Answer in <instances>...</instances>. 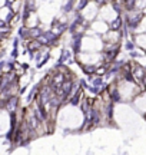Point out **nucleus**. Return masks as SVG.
Instances as JSON below:
<instances>
[{
  "label": "nucleus",
  "mask_w": 146,
  "mask_h": 155,
  "mask_svg": "<svg viewBox=\"0 0 146 155\" xmlns=\"http://www.w3.org/2000/svg\"><path fill=\"white\" fill-rule=\"evenodd\" d=\"M37 40H39L40 45H53V43H56L57 35L55 32H52V30H46V32H43V35Z\"/></svg>",
  "instance_id": "obj_1"
},
{
  "label": "nucleus",
  "mask_w": 146,
  "mask_h": 155,
  "mask_svg": "<svg viewBox=\"0 0 146 155\" xmlns=\"http://www.w3.org/2000/svg\"><path fill=\"white\" fill-rule=\"evenodd\" d=\"M141 22H142V13H136V15H133V16L126 17V20H125V23L128 25V28L132 29V30L138 28Z\"/></svg>",
  "instance_id": "obj_2"
},
{
  "label": "nucleus",
  "mask_w": 146,
  "mask_h": 155,
  "mask_svg": "<svg viewBox=\"0 0 146 155\" xmlns=\"http://www.w3.org/2000/svg\"><path fill=\"white\" fill-rule=\"evenodd\" d=\"M89 122L92 125H97L100 122V114L97 109H90L89 111Z\"/></svg>",
  "instance_id": "obj_3"
},
{
  "label": "nucleus",
  "mask_w": 146,
  "mask_h": 155,
  "mask_svg": "<svg viewBox=\"0 0 146 155\" xmlns=\"http://www.w3.org/2000/svg\"><path fill=\"white\" fill-rule=\"evenodd\" d=\"M17 104H19V99H17L16 96H11V98H9V99L6 101V108H7V111L14 112L17 108Z\"/></svg>",
  "instance_id": "obj_4"
},
{
  "label": "nucleus",
  "mask_w": 146,
  "mask_h": 155,
  "mask_svg": "<svg viewBox=\"0 0 146 155\" xmlns=\"http://www.w3.org/2000/svg\"><path fill=\"white\" fill-rule=\"evenodd\" d=\"M118 52H119V48L115 46L113 49H109L107 52H105V58H106L107 61H113L116 58V55H118Z\"/></svg>",
  "instance_id": "obj_5"
},
{
  "label": "nucleus",
  "mask_w": 146,
  "mask_h": 155,
  "mask_svg": "<svg viewBox=\"0 0 146 155\" xmlns=\"http://www.w3.org/2000/svg\"><path fill=\"white\" fill-rule=\"evenodd\" d=\"M110 28H112V30H118V29H122V17H120V16L116 17V19H115V22H112Z\"/></svg>",
  "instance_id": "obj_6"
},
{
  "label": "nucleus",
  "mask_w": 146,
  "mask_h": 155,
  "mask_svg": "<svg viewBox=\"0 0 146 155\" xmlns=\"http://www.w3.org/2000/svg\"><path fill=\"white\" fill-rule=\"evenodd\" d=\"M19 36H20L22 39H27V38H30V29L20 28V29H19Z\"/></svg>",
  "instance_id": "obj_7"
},
{
  "label": "nucleus",
  "mask_w": 146,
  "mask_h": 155,
  "mask_svg": "<svg viewBox=\"0 0 146 155\" xmlns=\"http://www.w3.org/2000/svg\"><path fill=\"white\" fill-rule=\"evenodd\" d=\"M43 35V30L39 28H34V29H30V36L32 38H36V39H39L40 36Z\"/></svg>",
  "instance_id": "obj_8"
},
{
  "label": "nucleus",
  "mask_w": 146,
  "mask_h": 155,
  "mask_svg": "<svg viewBox=\"0 0 146 155\" xmlns=\"http://www.w3.org/2000/svg\"><path fill=\"white\" fill-rule=\"evenodd\" d=\"M80 43H82V33H79V36L75 39V43H73V50L75 52L80 50Z\"/></svg>",
  "instance_id": "obj_9"
},
{
  "label": "nucleus",
  "mask_w": 146,
  "mask_h": 155,
  "mask_svg": "<svg viewBox=\"0 0 146 155\" xmlns=\"http://www.w3.org/2000/svg\"><path fill=\"white\" fill-rule=\"evenodd\" d=\"M110 98L113 99V102H119L120 101V94H119L116 89H112L110 91Z\"/></svg>",
  "instance_id": "obj_10"
},
{
  "label": "nucleus",
  "mask_w": 146,
  "mask_h": 155,
  "mask_svg": "<svg viewBox=\"0 0 146 155\" xmlns=\"http://www.w3.org/2000/svg\"><path fill=\"white\" fill-rule=\"evenodd\" d=\"M123 6H126V7H125L126 10H133L136 6V2H125Z\"/></svg>",
  "instance_id": "obj_11"
},
{
  "label": "nucleus",
  "mask_w": 146,
  "mask_h": 155,
  "mask_svg": "<svg viewBox=\"0 0 146 155\" xmlns=\"http://www.w3.org/2000/svg\"><path fill=\"white\" fill-rule=\"evenodd\" d=\"M66 28H68V25H66V23H60V25L55 29V30H56V35L57 33H62L63 30H66Z\"/></svg>",
  "instance_id": "obj_12"
},
{
  "label": "nucleus",
  "mask_w": 146,
  "mask_h": 155,
  "mask_svg": "<svg viewBox=\"0 0 146 155\" xmlns=\"http://www.w3.org/2000/svg\"><path fill=\"white\" fill-rule=\"evenodd\" d=\"M92 83H93V88H97V86H100L102 83H103V81H102V78H95L92 81Z\"/></svg>",
  "instance_id": "obj_13"
},
{
  "label": "nucleus",
  "mask_w": 146,
  "mask_h": 155,
  "mask_svg": "<svg viewBox=\"0 0 146 155\" xmlns=\"http://www.w3.org/2000/svg\"><path fill=\"white\" fill-rule=\"evenodd\" d=\"M79 96H80V95L76 92V94H75V96L70 99V104H72V105H78V104H79Z\"/></svg>",
  "instance_id": "obj_14"
},
{
  "label": "nucleus",
  "mask_w": 146,
  "mask_h": 155,
  "mask_svg": "<svg viewBox=\"0 0 146 155\" xmlns=\"http://www.w3.org/2000/svg\"><path fill=\"white\" fill-rule=\"evenodd\" d=\"M83 71L86 73H93L96 71V66H83Z\"/></svg>",
  "instance_id": "obj_15"
},
{
  "label": "nucleus",
  "mask_w": 146,
  "mask_h": 155,
  "mask_svg": "<svg viewBox=\"0 0 146 155\" xmlns=\"http://www.w3.org/2000/svg\"><path fill=\"white\" fill-rule=\"evenodd\" d=\"M72 6H73V2H68V3L65 5V7H63V10L66 12V13H69V12L72 10Z\"/></svg>",
  "instance_id": "obj_16"
},
{
  "label": "nucleus",
  "mask_w": 146,
  "mask_h": 155,
  "mask_svg": "<svg viewBox=\"0 0 146 155\" xmlns=\"http://www.w3.org/2000/svg\"><path fill=\"white\" fill-rule=\"evenodd\" d=\"M39 48H40L39 42H37V43H30V45H29V49H30V50H36V49H39Z\"/></svg>",
  "instance_id": "obj_17"
},
{
  "label": "nucleus",
  "mask_w": 146,
  "mask_h": 155,
  "mask_svg": "<svg viewBox=\"0 0 146 155\" xmlns=\"http://www.w3.org/2000/svg\"><path fill=\"white\" fill-rule=\"evenodd\" d=\"M125 48L128 50H133L135 49V43H133V42H128V43L125 45Z\"/></svg>",
  "instance_id": "obj_18"
},
{
  "label": "nucleus",
  "mask_w": 146,
  "mask_h": 155,
  "mask_svg": "<svg viewBox=\"0 0 146 155\" xmlns=\"http://www.w3.org/2000/svg\"><path fill=\"white\" fill-rule=\"evenodd\" d=\"M86 5H87V2H80V3L78 5V7H76V9H78V10H82V9H83V7H84Z\"/></svg>",
  "instance_id": "obj_19"
},
{
  "label": "nucleus",
  "mask_w": 146,
  "mask_h": 155,
  "mask_svg": "<svg viewBox=\"0 0 146 155\" xmlns=\"http://www.w3.org/2000/svg\"><path fill=\"white\" fill-rule=\"evenodd\" d=\"M7 65H9V69H13V68H14V63H13V62H9V63H7Z\"/></svg>",
  "instance_id": "obj_20"
},
{
  "label": "nucleus",
  "mask_w": 146,
  "mask_h": 155,
  "mask_svg": "<svg viewBox=\"0 0 146 155\" xmlns=\"http://www.w3.org/2000/svg\"><path fill=\"white\" fill-rule=\"evenodd\" d=\"M11 56H13V58H16V56H17V49H13V52H11Z\"/></svg>",
  "instance_id": "obj_21"
},
{
  "label": "nucleus",
  "mask_w": 146,
  "mask_h": 155,
  "mask_svg": "<svg viewBox=\"0 0 146 155\" xmlns=\"http://www.w3.org/2000/svg\"><path fill=\"white\" fill-rule=\"evenodd\" d=\"M5 65H6V62H0V71L5 68Z\"/></svg>",
  "instance_id": "obj_22"
},
{
  "label": "nucleus",
  "mask_w": 146,
  "mask_h": 155,
  "mask_svg": "<svg viewBox=\"0 0 146 155\" xmlns=\"http://www.w3.org/2000/svg\"><path fill=\"white\" fill-rule=\"evenodd\" d=\"M0 40H2V39H0Z\"/></svg>",
  "instance_id": "obj_23"
}]
</instances>
